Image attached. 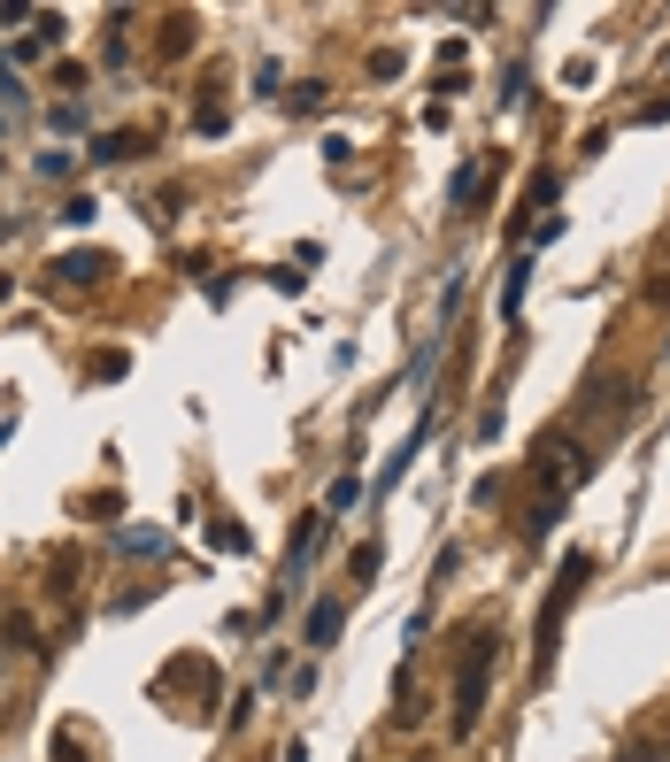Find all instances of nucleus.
<instances>
[{
    "label": "nucleus",
    "mask_w": 670,
    "mask_h": 762,
    "mask_svg": "<svg viewBox=\"0 0 670 762\" xmlns=\"http://www.w3.org/2000/svg\"><path fill=\"white\" fill-rule=\"evenodd\" d=\"M493 632H478L470 647H463V670H455V739H470L478 732V709H485V686H493Z\"/></svg>",
    "instance_id": "nucleus-1"
},
{
    "label": "nucleus",
    "mask_w": 670,
    "mask_h": 762,
    "mask_svg": "<svg viewBox=\"0 0 670 762\" xmlns=\"http://www.w3.org/2000/svg\"><path fill=\"white\" fill-rule=\"evenodd\" d=\"M594 577V555H562V577H555V601L540 609V677H547V655H555V632H562V617H570V601H578V585Z\"/></svg>",
    "instance_id": "nucleus-2"
},
{
    "label": "nucleus",
    "mask_w": 670,
    "mask_h": 762,
    "mask_svg": "<svg viewBox=\"0 0 670 762\" xmlns=\"http://www.w3.org/2000/svg\"><path fill=\"white\" fill-rule=\"evenodd\" d=\"M109 270H116V254H101V246H77V254H54V270H47V278H54V285H101Z\"/></svg>",
    "instance_id": "nucleus-3"
},
{
    "label": "nucleus",
    "mask_w": 670,
    "mask_h": 762,
    "mask_svg": "<svg viewBox=\"0 0 670 762\" xmlns=\"http://www.w3.org/2000/svg\"><path fill=\"white\" fill-rule=\"evenodd\" d=\"M340 624H347V601H340V593H324V601L308 609V647H331V639H340Z\"/></svg>",
    "instance_id": "nucleus-4"
},
{
    "label": "nucleus",
    "mask_w": 670,
    "mask_h": 762,
    "mask_svg": "<svg viewBox=\"0 0 670 762\" xmlns=\"http://www.w3.org/2000/svg\"><path fill=\"white\" fill-rule=\"evenodd\" d=\"M147 147H154V139H147L139 124H124V131H101V139H93V162H131V154H147Z\"/></svg>",
    "instance_id": "nucleus-5"
},
{
    "label": "nucleus",
    "mask_w": 670,
    "mask_h": 762,
    "mask_svg": "<svg viewBox=\"0 0 670 762\" xmlns=\"http://www.w3.org/2000/svg\"><path fill=\"white\" fill-rule=\"evenodd\" d=\"M524 278H532V254L509 270V285H501V316H517V308H524Z\"/></svg>",
    "instance_id": "nucleus-6"
},
{
    "label": "nucleus",
    "mask_w": 670,
    "mask_h": 762,
    "mask_svg": "<svg viewBox=\"0 0 670 762\" xmlns=\"http://www.w3.org/2000/svg\"><path fill=\"white\" fill-rule=\"evenodd\" d=\"M378 562H385V547H378V539H363V547L347 555V570H355V585H363V577H378Z\"/></svg>",
    "instance_id": "nucleus-7"
},
{
    "label": "nucleus",
    "mask_w": 670,
    "mask_h": 762,
    "mask_svg": "<svg viewBox=\"0 0 670 762\" xmlns=\"http://www.w3.org/2000/svg\"><path fill=\"white\" fill-rule=\"evenodd\" d=\"M69 169H77V154H69V147H47V154H39V178H47V186H54V178H69Z\"/></svg>",
    "instance_id": "nucleus-8"
},
{
    "label": "nucleus",
    "mask_w": 670,
    "mask_h": 762,
    "mask_svg": "<svg viewBox=\"0 0 670 762\" xmlns=\"http://www.w3.org/2000/svg\"><path fill=\"white\" fill-rule=\"evenodd\" d=\"M24 101H31V93H24V77H16V69H9V62H0V109H9V116H16V109H24Z\"/></svg>",
    "instance_id": "nucleus-9"
},
{
    "label": "nucleus",
    "mask_w": 670,
    "mask_h": 762,
    "mask_svg": "<svg viewBox=\"0 0 670 762\" xmlns=\"http://www.w3.org/2000/svg\"><path fill=\"white\" fill-rule=\"evenodd\" d=\"M316 539H324V517H301V524H293V562L316 555Z\"/></svg>",
    "instance_id": "nucleus-10"
},
{
    "label": "nucleus",
    "mask_w": 670,
    "mask_h": 762,
    "mask_svg": "<svg viewBox=\"0 0 670 762\" xmlns=\"http://www.w3.org/2000/svg\"><path fill=\"white\" fill-rule=\"evenodd\" d=\"M93 216H101L93 193H69V201H62V224H93Z\"/></svg>",
    "instance_id": "nucleus-11"
},
{
    "label": "nucleus",
    "mask_w": 670,
    "mask_h": 762,
    "mask_svg": "<svg viewBox=\"0 0 670 762\" xmlns=\"http://www.w3.org/2000/svg\"><path fill=\"white\" fill-rule=\"evenodd\" d=\"M54 762H93V754H86V739H77V732H54Z\"/></svg>",
    "instance_id": "nucleus-12"
},
{
    "label": "nucleus",
    "mask_w": 670,
    "mask_h": 762,
    "mask_svg": "<svg viewBox=\"0 0 670 762\" xmlns=\"http://www.w3.org/2000/svg\"><path fill=\"white\" fill-rule=\"evenodd\" d=\"M208 539H216V547H224V555H231V547H239V555H246V547H255V539H246V524H216V532H208Z\"/></svg>",
    "instance_id": "nucleus-13"
},
{
    "label": "nucleus",
    "mask_w": 670,
    "mask_h": 762,
    "mask_svg": "<svg viewBox=\"0 0 670 762\" xmlns=\"http://www.w3.org/2000/svg\"><path fill=\"white\" fill-rule=\"evenodd\" d=\"M293 109H301V116H316V109H324V85H316V77H308V85H293Z\"/></svg>",
    "instance_id": "nucleus-14"
},
{
    "label": "nucleus",
    "mask_w": 670,
    "mask_h": 762,
    "mask_svg": "<svg viewBox=\"0 0 670 762\" xmlns=\"http://www.w3.org/2000/svg\"><path fill=\"white\" fill-rule=\"evenodd\" d=\"M363 500V478H331V508H355Z\"/></svg>",
    "instance_id": "nucleus-15"
},
{
    "label": "nucleus",
    "mask_w": 670,
    "mask_h": 762,
    "mask_svg": "<svg viewBox=\"0 0 670 762\" xmlns=\"http://www.w3.org/2000/svg\"><path fill=\"white\" fill-rule=\"evenodd\" d=\"M370 77H401V47H378L370 54Z\"/></svg>",
    "instance_id": "nucleus-16"
},
{
    "label": "nucleus",
    "mask_w": 670,
    "mask_h": 762,
    "mask_svg": "<svg viewBox=\"0 0 670 762\" xmlns=\"http://www.w3.org/2000/svg\"><path fill=\"white\" fill-rule=\"evenodd\" d=\"M124 555H162V532H124Z\"/></svg>",
    "instance_id": "nucleus-17"
},
{
    "label": "nucleus",
    "mask_w": 670,
    "mask_h": 762,
    "mask_svg": "<svg viewBox=\"0 0 670 762\" xmlns=\"http://www.w3.org/2000/svg\"><path fill=\"white\" fill-rule=\"evenodd\" d=\"M647 301H655V308H670V270H662V278L647 285Z\"/></svg>",
    "instance_id": "nucleus-18"
},
{
    "label": "nucleus",
    "mask_w": 670,
    "mask_h": 762,
    "mask_svg": "<svg viewBox=\"0 0 670 762\" xmlns=\"http://www.w3.org/2000/svg\"><path fill=\"white\" fill-rule=\"evenodd\" d=\"M624 762H670V754H662V747H632Z\"/></svg>",
    "instance_id": "nucleus-19"
},
{
    "label": "nucleus",
    "mask_w": 670,
    "mask_h": 762,
    "mask_svg": "<svg viewBox=\"0 0 670 762\" xmlns=\"http://www.w3.org/2000/svg\"><path fill=\"white\" fill-rule=\"evenodd\" d=\"M0 239H9V216H0Z\"/></svg>",
    "instance_id": "nucleus-20"
},
{
    "label": "nucleus",
    "mask_w": 670,
    "mask_h": 762,
    "mask_svg": "<svg viewBox=\"0 0 670 762\" xmlns=\"http://www.w3.org/2000/svg\"><path fill=\"white\" fill-rule=\"evenodd\" d=\"M0 131H9V109H0Z\"/></svg>",
    "instance_id": "nucleus-21"
}]
</instances>
